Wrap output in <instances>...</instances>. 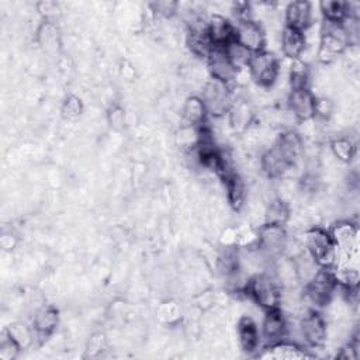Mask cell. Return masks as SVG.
<instances>
[{"mask_svg":"<svg viewBox=\"0 0 360 360\" xmlns=\"http://www.w3.org/2000/svg\"><path fill=\"white\" fill-rule=\"evenodd\" d=\"M245 294L263 311L280 308L281 285L273 273L260 271L248 278Z\"/></svg>","mask_w":360,"mask_h":360,"instance_id":"6da1fadb","label":"cell"},{"mask_svg":"<svg viewBox=\"0 0 360 360\" xmlns=\"http://www.w3.org/2000/svg\"><path fill=\"white\" fill-rule=\"evenodd\" d=\"M302 245L305 252L322 269L333 267L336 263V248L329 229L314 225L304 231Z\"/></svg>","mask_w":360,"mask_h":360,"instance_id":"7a4b0ae2","label":"cell"},{"mask_svg":"<svg viewBox=\"0 0 360 360\" xmlns=\"http://www.w3.org/2000/svg\"><path fill=\"white\" fill-rule=\"evenodd\" d=\"M349 39L342 22L322 21L316 58L321 63H332L349 48Z\"/></svg>","mask_w":360,"mask_h":360,"instance_id":"3957f363","label":"cell"},{"mask_svg":"<svg viewBox=\"0 0 360 360\" xmlns=\"http://www.w3.org/2000/svg\"><path fill=\"white\" fill-rule=\"evenodd\" d=\"M302 302L309 304L312 309H321L326 307L338 290V281L332 267L319 269L318 273L302 285Z\"/></svg>","mask_w":360,"mask_h":360,"instance_id":"277c9868","label":"cell"},{"mask_svg":"<svg viewBox=\"0 0 360 360\" xmlns=\"http://www.w3.org/2000/svg\"><path fill=\"white\" fill-rule=\"evenodd\" d=\"M200 97L205 104L208 117H214V118H221L228 115L235 101L232 86L222 83L219 80H215L212 77H210L204 83Z\"/></svg>","mask_w":360,"mask_h":360,"instance_id":"5b68a950","label":"cell"},{"mask_svg":"<svg viewBox=\"0 0 360 360\" xmlns=\"http://www.w3.org/2000/svg\"><path fill=\"white\" fill-rule=\"evenodd\" d=\"M280 68V59L273 52L263 49L260 52L252 53L248 65V73L257 86L269 89L277 82Z\"/></svg>","mask_w":360,"mask_h":360,"instance_id":"8992f818","label":"cell"},{"mask_svg":"<svg viewBox=\"0 0 360 360\" xmlns=\"http://www.w3.org/2000/svg\"><path fill=\"white\" fill-rule=\"evenodd\" d=\"M329 233L336 248V264L349 263V259L357 248L359 228L350 219H340L329 228Z\"/></svg>","mask_w":360,"mask_h":360,"instance_id":"52a82bcc","label":"cell"},{"mask_svg":"<svg viewBox=\"0 0 360 360\" xmlns=\"http://www.w3.org/2000/svg\"><path fill=\"white\" fill-rule=\"evenodd\" d=\"M298 330L302 345L308 349H319L326 343V321L319 309L308 308L298 319Z\"/></svg>","mask_w":360,"mask_h":360,"instance_id":"ba28073f","label":"cell"},{"mask_svg":"<svg viewBox=\"0 0 360 360\" xmlns=\"http://www.w3.org/2000/svg\"><path fill=\"white\" fill-rule=\"evenodd\" d=\"M288 232L285 226L262 224L256 231L255 246L270 260H276L283 256Z\"/></svg>","mask_w":360,"mask_h":360,"instance_id":"9c48e42d","label":"cell"},{"mask_svg":"<svg viewBox=\"0 0 360 360\" xmlns=\"http://www.w3.org/2000/svg\"><path fill=\"white\" fill-rule=\"evenodd\" d=\"M255 356L267 360H301L315 357V354L311 353L308 347L301 346L288 339L264 345L263 347H260V352H257Z\"/></svg>","mask_w":360,"mask_h":360,"instance_id":"30bf717a","label":"cell"},{"mask_svg":"<svg viewBox=\"0 0 360 360\" xmlns=\"http://www.w3.org/2000/svg\"><path fill=\"white\" fill-rule=\"evenodd\" d=\"M235 41L252 53L266 49V31L256 20L238 21L235 24Z\"/></svg>","mask_w":360,"mask_h":360,"instance_id":"8fae6325","label":"cell"},{"mask_svg":"<svg viewBox=\"0 0 360 360\" xmlns=\"http://www.w3.org/2000/svg\"><path fill=\"white\" fill-rule=\"evenodd\" d=\"M315 101L316 96L309 90V87L290 89L287 96L288 111L298 121H311L315 118Z\"/></svg>","mask_w":360,"mask_h":360,"instance_id":"7c38bea8","label":"cell"},{"mask_svg":"<svg viewBox=\"0 0 360 360\" xmlns=\"http://www.w3.org/2000/svg\"><path fill=\"white\" fill-rule=\"evenodd\" d=\"M277 152L292 169L295 167L304 156V141L302 136L294 129H284L280 132L273 143Z\"/></svg>","mask_w":360,"mask_h":360,"instance_id":"4fadbf2b","label":"cell"},{"mask_svg":"<svg viewBox=\"0 0 360 360\" xmlns=\"http://www.w3.org/2000/svg\"><path fill=\"white\" fill-rule=\"evenodd\" d=\"M287 328L288 319L281 308L264 311V318L260 326L262 340H264V345L283 340L287 336Z\"/></svg>","mask_w":360,"mask_h":360,"instance_id":"5bb4252c","label":"cell"},{"mask_svg":"<svg viewBox=\"0 0 360 360\" xmlns=\"http://www.w3.org/2000/svg\"><path fill=\"white\" fill-rule=\"evenodd\" d=\"M205 34L212 46L224 48L228 42L235 39V24L225 15L214 13L207 17Z\"/></svg>","mask_w":360,"mask_h":360,"instance_id":"9a60e30c","label":"cell"},{"mask_svg":"<svg viewBox=\"0 0 360 360\" xmlns=\"http://www.w3.org/2000/svg\"><path fill=\"white\" fill-rule=\"evenodd\" d=\"M205 60H207V68H208L210 76L212 79L219 80L226 84H231V86L236 82L239 72L228 60L222 48L214 46Z\"/></svg>","mask_w":360,"mask_h":360,"instance_id":"2e32d148","label":"cell"},{"mask_svg":"<svg viewBox=\"0 0 360 360\" xmlns=\"http://www.w3.org/2000/svg\"><path fill=\"white\" fill-rule=\"evenodd\" d=\"M236 335L240 349L248 354H256L262 345V333L257 323L249 316L245 315L238 321Z\"/></svg>","mask_w":360,"mask_h":360,"instance_id":"e0dca14e","label":"cell"},{"mask_svg":"<svg viewBox=\"0 0 360 360\" xmlns=\"http://www.w3.org/2000/svg\"><path fill=\"white\" fill-rule=\"evenodd\" d=\"M312 6L308 1H290L284 8V25L298 31H308L312 25Z\"/></svg>","mask_w":360,"mask_h":360,"instance_id":"ac0fdd59","label":"cell"},{"mask_svg":"<svg viewBox=\"0 0 360 360\" xmlns=\"http://www.w3.org/2000/svg\"><path fill=\"white\" fill-rule=\"evenodd\" d=\"M58 325H59V311L56 309V307L44 304L34 312L31 326L34 329L35 338L46 339L55 332Z\"/></svg>","mask_w":360,"mask_h":360,"instance_id":"d6986e66","label":"cell"},{"mask_svg":"<svg viewBox=\"0 0 360 360\" xmlns=\"http://www.w3.org/2000/svg\"><path fill=\"white\" fill-rule=\"evenodd\" d=\"M307 48V35L302 31L294 30L291 27H283L280 32V51L281 53L292 59H300Z\"/></svg>","mask_w":360,"mask_h":360,"instance_id":"ffe728a7","label":"cell"},{"mask_svg":"<svg viewBox=\"0 0 360 360\" xmlns=\"http://www.w3.org/2000/svg\"><path fill=\"white\" fill-rule=\"evenodd\" d=\"M222 181H224V186H225L228 204L231 205V208L233 211H240L245 205L246 195H248L245 180L242 179V176L236 170H233V172L228 173L222 179Z\"/></svg>","mask_w":360,"mask_h":360,"instance_id":"44dd1931","label":"cell"},{"mask_svg":"<svg viewBox=\"0 0 360 360\" xmlns=\"http://www.w3.org/2000/svg\"><path fill=\"white\" fill-rule=\"evenodd\" d=\"M207 118H208V112H207L205 104L201 100V97L195 96V94L188 96L181 105L183 124L201 127V125L207 124Z\"/></svg>","mask_w":360,"mask_h":360,"instance_id":"7402d4cb","label":"cell"},{"mask_svg":"<svg viewBox=\"0 0 360 360\" xmlns=\"http://www.w3.org/2000/svg\"><path fill=\"white\" fill-rule=\"evenodd\" d=\"M260 169L269 179L283 177L291 167L274 146L266 149L260 156Z\"/></svg>","mask_w":360,"mask_h":360,"instance_id":"603a6c76","label":"cell"},{"mask_svg":"<svg viewBox=\"0 0 360 360\" xmlns=\"http://www.w3.org/2000/svg\"><path fill=\"white\" fill-rule=\"evenodd\" d=\"M290 207L288 204L280 198V197H274L271 198L266 208H264V214H263V224H271V225H281L285 226L287 222L290 221Z\"/></svg>","mask_w":360,"mask_h":360,"instance_id":"cb8c5ba5","label":"cell"},{"mask_svg":"<svg viewBox=\"0 0 360 360\" xmlns=\"http://www.w3.org/2000/svg\"><path fill=\"white\" fill-rule=\"evenodd\" d=\"M37 41L41 45V48L48 53L58 51L60 45V38H59V30L55 21L44 20L41 22V25L37 30Z\"/></svg>","mask_w":360,"mask_h":360,"instance_id":"d4e9b609","label":"cell"},{"mask_svg":"<svg viewBox=\"0 0 360 360\" xmlns=\"http://www.w3.org/2000/svg\"><path fill=\"white\" fill-rule=\"evenodd\" d=\"M228 117H229V124L235 131H245V129H248V127L252 122L253 112H252V108L248 104V101L235 98V101L228 112Z\"/></svg>","mask_w":360,"mask_h":360,"instance_id":"484cf974","label":"cell"},{"mask_svg":"<svg viewBox=\"0 0 360 360\" xmlns=\"http://www.w3.org/2000/svg\"><path fill=\"white\" fill-rule=\"evenodd\" d=\"M187 46L190 48L191 53L194 56L207 59L210 52L212 51V44L210 42L207 34H205V28H191L187 31Z\"/></svg>","mask_w":360,"mask_h":360,"instance_id":"4316f807","label":"cell"},{"mask_svg":"<svg viewBox=\"0 0 360 360\" xmlns=\"http://www.w3.org/2000/svg\"><path fill=\"white\" fill-rule=\"evenodd\" d=\"M291 260H292V264L295 269L298 283L302 285H305L321 269L315 263V260L305 252V249L301 253H298L297 256H294Z\"/></svg>","mask_w":360,"mask_h":360,"instance_id":"83f0119b","label":"cell"},{"mask_svg":"<svg viewBox=\"0 0 360 360\" xmlns=\"http://www.w3.org/2000/svg\"><path fill=\"white\" fill-rule=\"evenodd\" d=\"M222 49H224L228 60L232 63V66L238 72L248 70V65H249V60L252 58V52L250 51H248L243 45H240L235 39L228 42Z\"/></svg>","mask_w":360,"mask_h":360,"instance_id":"f1b7e54d","label":"cell"},{"mask_svg":"<svg viewBox=\"0 0 360 360\" xmlns=\"http://www.w3.org/2000/svg\"><path fill=\"white\" fill-rule=\"evenodd\" d=\"M201 135H202V125L201 127H194V125L183 124L176 131L174 141L186 152V150L195 149L198 146V143L201 141Z\"/></svg>","mask_w":360,"mask_h":360,"instance_id":"f546056e","label":"cell"},{"mask_svg":"<svg viewBox=\"0 0 360 360\" xmlns=\"http://www.w3.org/2000/svg\"><path fill=\"white\" fill-rule=\"evenodd\" d=\"M332 155L342 163H350L356 156V143L349 136H336L329 143Z\"/></svg>","mask_w":360,"mask_h":360,"instance_id":"4dcf8cb0","label":"cell"},{"mask_svg":"<svg viewBox=\"0 0 360 360\" xmlns=\"http://www.w3.org/2000/svg\"><path fill=\"white\" fill-rule=\"evenodd\" d=\"M319 13L325 21L342 22L347 17V1L323 0L319 3Z\"/></svg>","mask_w":360,"mask_h":360,"instance_id":"1f68e13d","label":"cell"},{"mask_svg":"<svg viewBox=\"0 0 360 360\" xmlns=\"http://www.w3.org/2000/svg\"><path fill=\"white\" fill-rule=\"evenodd\" d=\"M288 82L291 89L309 87V68L301 58L291 60L288 68Z\"/></svg>","mask_w":360,"mask_h":360,"instance_id":"d6a6232c","label":"cell"},{"mask_svg":"<svg viewBox=\"0 0 360 360\" xmlns=\"http://www.w3.org/2000/svg\"><path fill=\"white\" fill-rule=\"evenodd\" d=\"M4 330L21 346V349H27L28 346H31V343L35 339V333H34L32 326H27L22 322L10 323Z\"/></svg>","mask_w":360,"mask_h":360,"instance_id":"836d02e7","label":"cell"},{"mask_svg":"<svg viewBox=\"0 0 360 360\" xmlns=\"http://www.w3.org/2000/svg\"><path fill=\"white\" fill-rule=\"evenodd\" d=\"M21 346L6 332H1L0 338V359L1 360H14L21 352Z\"/></svg>","mask_w":360,"mask_h":360,"instance_id":"e575fe53","label":"cell"},{"mask_svg":"<svg viewBox=\"0 0 360 360\" xmlns=\"http://www.w3.org/2000/svg\"><path fill=\"white\" fill-rule=\"evenodd\" d=\"M83 103L82 100L75 94H68L60 105V112L68 120H75L82 115L83 112Z\"/></svg>","mask_w":360,"mask_h":360,"instance_id":"d590c367","label":"cell"},{"mask_svg":"<svg viewBox=\"0 0 360 360\" xmlns=\"http://www.w3.org/2000/svg\"><path fill=\"white\" fill-rule=\"evenodd\" d=\"M107 122L114 131H122L125 127V111L120 104H112L107 110Z\"/></svg>","mask_w":360,"mask_h":360,"instance_id":"8d00e7d4","label":"cell"},{"mask_svg":"<svg viewBox=\"0 0 360 360\" xmlns=\"http://www.w3.org/2000/svg\"><path fill=\"white\" fill-rule=\"evenodd\" d=\"M150 8L156 15L162 18H172L179 10V3L172 0H160L150 3Z\"/></svg>","mask_w":360,"mask_h":360,"instance_id":"74e56055","label":"cell"},{"mask_svg":"<svg viewBox=\"0 0 360 360\" xmlns=\"http://www.w3.org/2000/svg\"><path fill=\"white\" fill-rule=\"evenodd\" d=\"M107 346V340H105V335L101 333V332H97L94 333L89 343H87V356L90 357H94V356H98Z\"/></svg>","mask_w":360,"mask_h":360,"instance_id":"f35d334b","label":"cell"},{"mask_svg":"<svg viewBox=\"0 0 360 360\" xmlns=\"http://www.w3.org/2000/svg\"><path fill=\"white\" fill-rule=\"evenodd\" d=\"M333 111V104L329 98L326 97H316L315 101V118L321 120H328L332 115Z\"/></svg>","mask_w":360,"mask_h":360,"instance_id":"ab89813d","label":"cell"}]
</instances>
